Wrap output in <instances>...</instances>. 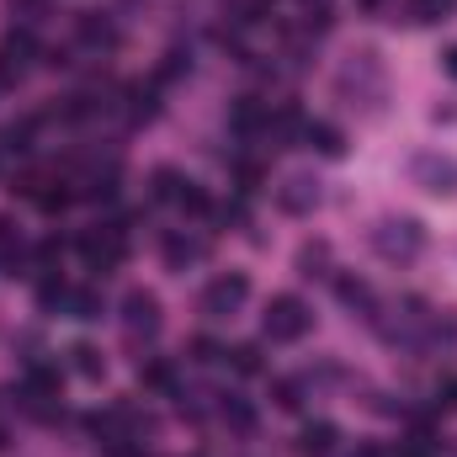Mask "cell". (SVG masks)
Instances as JSON below:
<instances>
[{
  "mask_svg": "<svg viewBox=\"0 0 457 457\" xmlns=\"http://www.w3.org/2000/svg\"><path fill=\"white\" fill-rule=\"evenodd\" d=\"M372 250L383 261H415L426 250V228L415 224V219H383V224L372 228Z\"/></svg>",
  "mask_w": 457,
  "mask_h": 457,
  "instance_id": "6da1fadb",
  "label": "cell"
},
{
  "mask_svg": "<svg viewBox=\"0 0 457 457\" xmlns=\"http://www.w3.org/2000/svg\"><path fill=\"white\" fill-rule=\"evenodd\" d=\"M309 325H314V314H309V303L303 298H293V293H277L271 303H266V336L271 341H303L309 336Z\"/></svg>",
  "mask_w": 457,
  "mask_h": 457,
  "instance_id": "7a4b0ae2",
  "label": "cell"
},
{
  "mask_svg": "<svg viewBox=\"0 0 457 457\" xmlns=\"http://www.w3.org/2000/svg\"><path fill=\"white\" fill-rule=\"evenodd\" d=\"M154 197H160V203H176L181 213H197V219H203V213H213L208 192H203L192 176H181L176 165H160V170H154Z\"/></svg>",
  "mask_w": 457,
  "mask_h": 457,
  "instance_id": "3957f363",
  "label": "cell"
},
{
  "mask_svg": "<svg viewBox=\"0 0 457 457\" xmlns=\"http://www.w3.org/2000/svg\"><path fill=\"white\" fill-rule=\"evenodd\" d=\"M80 255H86V266L91 271H112L122 266V255H128V228H91V234H80Z\"/></svg>",
  "mask_w": 457,
  "mask_h": 457,
  "instance_id": "277c9868",
  "label": "cell"
},
{
  "mask_svg": "<svg viewBox=\"0 0 457 457\" xmlns=\"http://www.w3.org/2000/svg\"><path fill=\"white\" fill-rule=\"evenodd\" d=\"M245 298H250V277H245V271H224V277H213V282L203 287V309H208L213 320L239 314V309H245Z\"/></svg>",
  "mask_w": 457,
  "mask_h": 457,
  "instance_id": "5b68a950",
  "label": "cell"
},
{
  "mask_svg": "<svg viewBox=\"0 0 457 457\" xmlns=\"http://www.w3.org/2000/svg\"><path fill=\"white\" fill-rule=\"evenodd\" d=\"M32 54H37V43H32V32H27V27H11V32L0 37V86H16V80L27 75V64H32Z\"/></svg>",
  "mask_w": 457,
  "mask_h": 457,
  "instance_id": "8992f818",
  "label": "cell"
},
{
  "mask_svg": "<svg viewBox=\"0 0 457 457\" xmlns=\"http://www.w3.org/2000/svg\"><path fill=\"white\" fill-rule=\"evenodd\" d=\"M122 330L128 336H160V298L154 293H144V287H133L128 298H122Z\"/></svg>",
  "mask_w": 457,
  "mask_h": 457,
  "instance_id": "52a82bcc",
  "label": "cell"
},
{
  "mask_svg": "<svg viewBox=\"0 0 457 457\" xmlns=\"http://www.w3.org/2000/svg\"><path fill=\"white\" fill-rule=\"evenodd\" d=\"M415 181L431 197H457V160L453 154H420L415 160Z\"/></svg>",
  "mask_w": 457,
  "mask_h": 457,
  "instance_id": "ba28073f",
  "label": "cell"
},
{
  "mask_svg": "<svg viewBox=\"0 0 457 457\" xmlns=\"http://www.w3.org/2000/svg\"><path fill=\"white\" fill-rule=\"evenodd\" d=\"M266 122H271V102L239 96L234 112H228V133H234V138H266Z\"/></svg>",
  "mask_w": 457,
  "mask_h": 457,
  "instance_id": "9c48e42d",
  "label": "cell"
},
{
  "mask_svg": "<svg viewBox=\"0 0 457 457\" xmlns=\"http://www.w3.org/2000/svg\"><path fill=\"white\" fill-rule=\"evenodd\" d=\"M314 203H320V181H309V176H287V181L277 187V208L293 213V219L314 213Z\"/></svg>",
  "mask_w": 457,
  "mask_h": 457,
  "instance_id": "30bf717a",
  "label": "cell"
},
{
  "mask_svg": "<svg viewBox=\"0 0 457 457\" xmlns=\"http://www.w3.org/2000/svg\"><path fill=\"white\" fill-rule=\"evenodd\" d=\"M314 154H325V160H341L345 154V133L341 128H330V122H303V133H298Z\"/></svg>",
  "mask_w": 457,
  "mask_h": 457,
  "instance_id": "8fae6325",
  "label": "cell"
},
{
  "mask_svg": "<svg viewBox=\"0 0 457 457\" xmlns=\"http://www.w3.org/2000/svg\"><path fill=\"white\" fill-rule=\"evenodd\" d=\"M75 32H80L86 48H117V27L102 16V11H86V16L75 21Z\"/></svg>",
  "mask_w": 457,
  "mask_h": 457,
  "instance_id": "7c38bea8",
  "label": "cell"
},
{
  "mask_svg": "<svg viewBox=\"0 0 457 457\" xmlns=\"http://www.w3.org/2000/svg\"><path fill=\"white\" fill-rule=\"evenodd\" d=\"M138 383H144V388H154V394H176V388H181V372H176V361L154 356V361H144V367H138Z\"/></svg>",
  "mask_w": 457,
  "mask_h": 457,
  "instance_id": "4fadbf2b",
  "label": "cell"
},
{
  "mask_svg": "<svg viewBox=\"0 0 457 457\" xmlns=\"http://www.w3.org/2000/svg\"><path fill=\"white\" fill-rule=\"evenodd\" d=\"M336 436H341V431H336L330 420H314V426H303V431H298V453H303V457H325L330 447H336Z\"/></svg>",
  "mask_w": 457,
  "mask_h": 457,
  "instance_id": "5bb4252c",
  "label": "cell"
},
{
  "mask_svg": "<svg viewBox=\"0 0 457 457\" xmlns=\"http://www.w3.org/2000/svg\"><path fill=\"white\" fill-rule=\"evenodd\" d=\"M203 239H192V234H170L165 239V261H170V271H181V266H192V261H203Z\"/></svg>",
  "mask_w": 457,
  "mask_h": 457,
  "instance_id": "9a60e30c",
  "label": "cell"
},
{
  "mask_svg": "<svg viewBox=\"0 0 457 457\" xmlns=\"http://www.w3.org/2000/svg\"><path fill=\"white\" fill-rule=\"evenodd\" d=\"M27 394H32V399H54V394H59V367L32 361V367H27Z\"/></svg>",
  "mask_w": 457,
  "mask_h": 457,
  "instance_id": "2e32d148",
  "label": "cell"
},
{
  "mask_svg": "<svg viewBox=\"0 0 457 457\" xmlns=\"http://www.w3.org/2000/svg\"><path fill=\"white\" fill-rule=\"evenodd\" d=\"M160 112V102H154V86H128V117L133 122H144V117Z\"/></svg>",
  "mask_w": 457,
  "mask_h": 457,
  "instance_id": "e0dca14e",
  "label": "cell"
},
{
  "mask_svg": "<svg viewBox=\"0 0 457 457\" xmlns=\"http://www.w3.org/2000/svg\"><path fill=\"white\" fill-rule=\"evenodd\" d=\"M70 356H75V372H80V378H102V372H107V361H102V351H96V345L80 341Z\"/></svg>",
  "mask_w": 457,
  "mask_h": 457,
  "instance_id": "ac0fdd59",
  "label": "cell"
},
{
  "mask_svg": "<svg viewBox=\"0 0 457 457\" xmlns=\"http://www.w3.org/2000/svg\"><path fill=\"white\" fill-rule=\"evenodd\" d=\"M336 287H341V303H345V309H367V314H372V287H367V282H351V277H341Z\"/></svg>",
  "mask_w": 457,
  "mask_h": 457,
  "instance_id": "d6986e66",
  "label": "cell"
},
{
  "mask_svg": "<svg viewBox=\"0 0 457 457\" xmlns=\"http://www.w3.org/2000/svg\"><path fill=\"white\" fill-rule=\"evenodd\" d=\"M37 303H43V309H70V287H64L59 277H43V282H37Z\"/></svg>",
  "mask_w": 457,
  "mask_h": 457,
  "instance_id": "ffe728a7",
  "label": "cell"
},
{
  "mask_svg": "<svg viewBox=\"0 0 457 457\" xmlns=\"http://www.w3.org/2000/svg\"><path fill=\"white\" fill-rule=\"evenodd\" d=\"M70 314L75 320H102V298L91 287H80V293H70Z\"/></svg>",
  "mask_w": 457,
  "mask_h": 457,
  "instance_id": "44dd1931",
  "label": "cell"
},
{
  "mask_svg": "<svg viewBox=\"0 0 457 457\" xmlns=\"http://www.w3.org/2000/svg\"><path fill=\"white\" fill-rule=\"evenodd\" d=\"M219 410H224V420L234 426V431H250V426H255V410H250L245 399H224Z\"/></svg>",
  "mask_w": 457,
  "mask_h": 457,
  "instance_id": "7402d4cb",
  "label": "cell"
},
{
  "mask_svg": "<svg viewBox=\"0 0 457 457\" xmlns=\"http://www.w3.org/2000/svg\"><path fill=\"white\" fill-rule=\"evenodd\" d=\"M228 361H234V372H245V378H250V372H261V345H234V351H228Z\"/></svg>",
  "mask_w": 457,
  "mask_h": 457,
  "instance_id": "603a6c76",
  "label": "cell"
},
{
  "mask_svg": "<svg viewBox=\"0 0 457 457\" xmlns=\"http://www.w3.org/2000/svg\"><path fill=\"white\" fill-rule=\"evenodd\" d=\"M453 5L457 0H415V16H420V21H447Z\"/></svg>",
  "mask_w": 457,
  "mask_h": 457,
  "instance_id": "cb8c5ba5",
  "label": "cell"
},
{
  "mask_svg": "<svg viewBox=\"0 0 457 457\" xmlns=\"http://www.w3.org/2000/svg\"><path fill=\"white\" fill-rule=\"evenodd\" d=\"M234 176H239V187L250 192V187L261 181V165H255V160H234Z\"/></svg>",
  "mask_w": 457,
  "mask_h": 457,
  "instance_id": "d4e9b609",
  "label": "cell"
},
{
  "mask_svg": "<svg viewBox=\"0 0 457 457\" xmlns=\"http://www.w3.org/2000/svg\"><path fill=\"white\" fill-rule=\"evenodd\" d=\"M277 404H282V410H298V404H303V388H298V383H277Z\"/></svg>",
  "mask_w": 457,
  "mask_h": 457,
  "instance_id": "484cf974",
  "label": "cell"
},
{
  "mask_svg": "<svg viewBox=\"0 0 457 457\" xmlns=\"http://www.w3.org/2000/svg\"><path fill=\"white\" fill-rule=\"evenodd\" d=\"M107 457H149V453H144V442H112Z\"/></svg>",
  "mask_w": 457,
  "mask_h": 457,
  "instance_id": "4316f807",
  "label": "cell"
},
{
  "mask_svg": "<svg viewBox=\"0 0 457 457\" xmlns=\"http://www.w3.org/2000/svg\"><path fill=\"white\" fill-rule=\"evenodd\" d=\"M436 404H442V410H457V378H447V383H442V394H436Z\"/></svg>",
  "mask_w": 457,
  "mask_h": 457,
  "instance_id": "83f0119b",
  "label": "cell"
},
{
  "mask_svg": "<svg viewBox=\"0 0 457 457\" xmlns=\"http://www.w3.org/2000/svg\"><path fill=\"white\" fill-rule=\"evenodd\" d=\"M394 457H426V442H415V447H399Z\"/></svg>",
  "mask_w": 457,
  "mask_h": 457,
  "instance_id": "f1b7e54d",
  "label": "cell"
},
{
  "mask_svg": "<svg viewBox=\"0 0 457 457\" xmlns=\"http://www.w3.org/2000/svg\"><path fill=\"white\" fill-rule=\"evenodd\" d=\"M442 64H447V75H453V80H457V43H453V48H447V59H442Z\"/></svg>",
  "mask_w": 457,
  "mask_h": 457,
  "instance_id": "f546056e",
  "label": "cell"
},
{
  "mask_svg": "<svg viewBox=\"0 0 457 457\" xmlns=\"http://www.w3.org/2000/svg\"><path fill=\"white\" fill-rule=\"evenodd\" d=\"M361 5H367V11H372V5H383V0H361Z\"/></svg>",
  "mask_w": 457,
  "mask_h": 457,
  "instance_id": "4dcf8cb0",
  "label": "cell"
},
{
  "mask_svg": "<svg viewBox=\"0 0 457 457\" xmlns=\"http://www.w3.org/2000/svg\"><path fill=\"white\" fill-rule=\"evenodd\" d=\"M0 165H5V144H0Z\"/></svg>",
  "mask_w": 457,
  "mask_h": 457,
  "instance_id": "1f68e13d",
  "label": "cell"
}]
</instances>
